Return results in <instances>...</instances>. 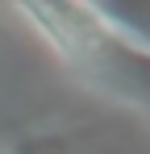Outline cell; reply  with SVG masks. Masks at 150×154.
Here are the masks:
<instances>
[{"label": "cell", "mask_w": 150, "mask_h": 154, "mask_svg": "<svg viewBox=\"0 0 150 154\" xmlns=\"http://www.w3.org/2000/svg\"><path fill=\"white\" fill-rule=\"evenodd\" d=\"M21 17H29V25L42 33V42H46L58 58H79V50H83L79 25L67 21V13H63L58 4H21Z\"/></svg>", "instance_id": "1"}]
</instances>
